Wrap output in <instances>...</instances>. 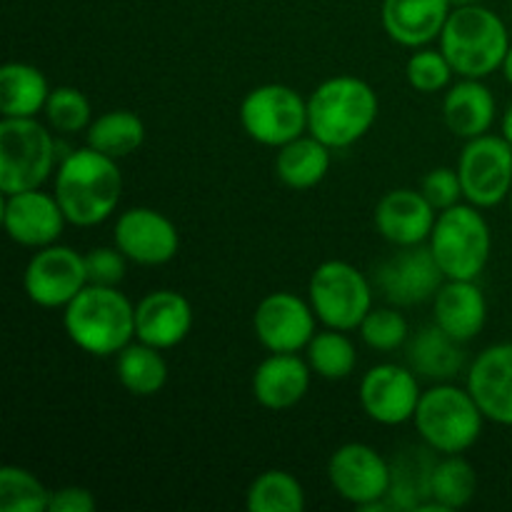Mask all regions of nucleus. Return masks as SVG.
I'll return each instance as SVG.
<instances>
[{
  "instance_id": "f257e3e1",
  "label": "nucleus",
  "mask_w": 512,
  "mask_h": 512,
  "mask_svg": "<svg viewBox=\"0 0 512 512\" xmlns=\"http://www.w3.org/2000/svg\"><path fill=\"white\" fill-rule=\"evenodd\" d=\"M53 195L75 228L105 223L123 198V173L118 160L90 145L73 150L55 173Z\"/></svg>"
},
{
  "instance_id": "f03ea898",
  "label": "nucleus",
  "mask_w": 512,
  "mask_h": 512,
  "mask_svg": "<svg viewBox=\"0 0 512 512\" xmlns=\"http://www.w3.org/2000/svg\"><path fill=\"white\" fill-rule=\"evenodd\" d=\"M380 113L373 85L355 75L328 78L308 98V133L330 150H345L370 133Z\"/></svg>"
},
{
  "instance_id": "7ed1b4c3",
  "label": "nucleus",
  "mask_w": 512,
  "mask_h": 512,
  "mask_svg": "<svg viewBox=\"0 0 512 512\" xmlns=\"http://www.w3.org/2000/svg\"><path fill=\"white\" fill-rule=\"evenodd\" d=\"M63 310L65 333L85 353L108 358L133 343L135 305L118 288L88 283Z\"/></svg>"
},
{
  "instance_id": "20e7f679",
  "label": "nucleus",
  "mask_w": 512,
  "mask_h": 512,
  "mask_svg": "<svg viewBox=\"0 0 512 512\" xmlns=\"http://www.w3.org/2000/svg\"><path fill=\"white\" fill-rule=\"evenodd\" d=\"M510 48V33L498 13L485 5L453 8L443 33L440 50L460 78H488L503 68Z\"/></svg>"
},
{
  "instance_id": "39448f33",
  "label": "nucleus",
  "mask_w": 512,
  "mask_h": 512,
  "mask_svg": "<svg viewBox=\"0 0 512 512\" xmlns=\"http://www.w3.org/2000/svg\"><path fill=\"white\" fill-rule=\"evenodd\" d=\"M413 423L430 450L440 455H463L483 435L485 415L468 388L440 383L425 390Z\"/></svg>"
},
{
  "instance_id": "423d86ee",
  "label": "nucleus",
  "mask_w": 512,
  "mask_h": 512,
  "mask_svg": "<svg viewBox=\"0 0 512 512\" xmlns=\"http://www.w3.org/2000/svg\"><path fill=\"white\" fill-rule=\"evenodd\" d=\"M445 280H478L493 250V233L473 203L453 205L438 213L428 240Z\"/></svg>"
},
{
  "instance_id": "0eeeda50",
  "label": "nucleus",
  "mask_w": 512,
  "mask_h": 512,
  "mask_svg": "<svg viewBox=\"0 0 512 512\" xmlns=\"http://www.w3.org/2000/svg\"><path fill=\"white\" fill-rule=\"evenodd\" d=\"M55 140L35 118L0 123V193L40 188L55 168Z\"/></svg>"
},
{
  "instance_id": "6e6552de",
  "label": "nucleus",
  "mask_w": 512,
  "mask_h": 512,
  "mask_svg": "<svg viewBox=\"0 0 512 512\" xmlns=\"http://www.w3.org/2000/svg\"><path fill=\"white\" fill-rule=\"evenodd\" d=\"M308 298L325 328L350 333L373 310V285L353 263L325 260L310 275Z\"/></svg>"
},
{
  "instance_id": "1a4fd4ad",
  "label": "nucleus",
  "mask_w": 512,
  "mask_h": 512,
  "mask_svg": "<svg viewBox=\"0 0 512 512\" xmlns=\"http://www.w3.org/2000/svg\"><path fill=\"white\" fill-rule=\"evenodd\" d=\"M240 125L255 143L283 148L308 130V100L290 85H258L240 103Z\"/></svg>"
},
{
  "instance_id": "9d476101",
  "label": "nucleus",
  "mask_w": 512,
  "mask_h": 512,
  "mask_svg": "<svg viewBox=\"0 0 512 512\" xmlns=\"http://www.w3.org/2000/svg\"><path fill=\"white\" fill-rule=\"evenodd\" d=\"M463 195L475 208H495L512 193V143L503 135H480L465 143L458 160Z\"/></svg>"
},
{
  "instance_id": "9b49d317",
  "label": "nucleus",
  "mask_w": 512,
  "mask_h": 512,
  "mask_svg": "<svg viewBox=\"0 0 512 512\" xmlns=\"http://www.w3.org/2000/svg\"><path fill=\"white\" fill-rule=\"evenodd\" d=\"M328 480L340 498L363 510L388 498L393 468L370 445L345 443L330 455Z\"/></svg>"
},
{
  "instance_id": "f8f14e48",
  "label": "nucleus",
  "mask_w": 512,
  "mask_h": 512,
  "mask_svg": "<svg viewBox=\"0 0 512 512\" xmlns=\"http://www.w3.org/2000/svg\"><path fill=\"white\" fill-rule=\"evenodd\" d=\"M85 285H88L85 255L68 245L53 243L40 248L25 265V295L40 308H65Z\"/></svg>"
},
{
  "instance_id": "ddd939ff",
  "label": "nucleus",
  "mask_w": 512,
  "mask_h": 512,
  "mask_svg": "<svg viewBox=\"0 0 512 512\" xmlns=\"http://www.w3.org/2000/svg\"><path fill=\"white\" fill-rule=\"evenodd\" d=\"M445 275L435 260L430 245L400 248L375 270V285L395 308H413V305L433 300Z\"/></svg>"
},
{
  "instance_id": "4468645a",
  "label": "nucleus",
  "mask_w": 512,
  "mask_h": 512,
  "mask_svg": "<svg viewBox=\"0 0 512 512\" xmlns=\"http://www.w3.org/2000/svg\"><path fill=\"white\" fill-rule=\"evenodd\" d=\"M318 323L310 300L295 293H270L260 300L253 315L255 338L270 353H300L308 348Z\"/></svg>"
},
{
  "instance_id": "2eb2a0df",
  "label": "nucleus",
  "mask_w": 512,
  "mask_h": 512,
  "mask_svg": "<svg viewBox=\"0 0 512 512\" xmlns=\"http://www.w3.org/2000/svg\"><path fill=\"white\" fill-rule=\"evenodd\" d=\"M358 398L370 420L380 425H403L415 418L423 393L413 370L380 363L363 375Z\"/></svg>"
},
{
  "instance_id": "dca6fc26",
  "label": "nucleus",
  "mask_w": 512,
  "mask_h": 512,
  "mask_svg": "<svg viewBox=\"0 0 512 512\" xmlns=\"http://www.w3.org/2000/svg\"><path fill=\"white\" fill-rule=\"evenodd\" d=\"M115 248L130 263L165 265L178 255L180 233L173 220L153 208H130L120 213L113 230Z\"/></svg>"
},
{
  "instance_id": "f3484780",
  "label": "nucleus",
  "mask_w": 512,
  "mask_h": 512,
  "mask_svg": "<svg viewBox=\"0 0 512 512\" xmlns=\"http://www.w3.org/2000/svg\"><path fill=\"white\" fill-rule=\"evenodd\" d=\"M65 218L55 195L43 193L40 188L23 193L3 195V225L13 243L23 248H48L58 243L63 235Z\"/></svg>"
},
{
  "instance_id": "a211bd4d",
  "label": "nucleus",
  "mask_w": 512,
  "mask_h": 512,
  "mask_svg": "<svg viewBox=\"0 0 512 512\" xmlns=\"http://www.w3.org/2000/svg\"><path fill=\"white\" fill-rule=\"evenodd\" d=\"M373 220L375 230L395 248H413L430 240L438 210L420 190L395 188L378 200Z\"/></svg>"
},
{
  "instance_id": "6ab92c4d",
  "label": "nucleus",
  "mask_w": 512,
  "mask_h": 512,
  "mask_svg": "<svg viewBox=\"0 0 512 512\" xmlns=\"http://www.w3.org/2000/svg\"><path fill=\"white\" fill-rule=\"evenodd\" d=\"M470 395L485 420L512 428V343H495L473 360L468 370Z\"/></svg>"
},
{
  "instance_id": "aec40b11",
  "label": "nucleus",
  "mask_w": 512,
  "mask_h": 512,
  "mask_svg": "<svg viewBox=\"0 0 512 512\" xmlns=\"http://www.w3.org/2000/svg\"><path fill=\"white\" fill-rule=\"evenodd\" d=\"M193 330V305L178 290H153L135 305V338L158 350L183 343Z\"/></svg>"
},
{
  "instance_id": "412c9836",
  "label": "nucleus",
  "mask_w": 512,
  "mask_h": 512,
  "mask_svg": "<svg viewBox=\"0 0 512 512\" xmlns=\"http://www.w3.org/2000/svg\"><path fill=\"white\" fill-rule=\"evenodd\" d=\"M450 13V0H383L380 20L390 40L418 50L440 38Z\"/></svg>"
},
{
  "instance_id": "4be33fe9",
  "label": "nucleus",
  "mask_w": 512,
  "mask_h": 512,
  "mask_svg": "<svg viewBox=\"0 0 512 512\" xmlns=\"http://www.w3.org/2000/svg\"><path fill=\"white\" fill-rule=\"evenodd\" d=\"M435 323L460 343H470L488 323V300L478 280H445L433 298Z\"/></svg>"
},
{
  "instance_id": "5701e85b",
  "label": "nucleus",
  "mask_w": 512,
  "mask_h": 512,
  "mask_svg": "<svg viewBox=\"0 0 512 512\" xmlns=\"http://www.w3.org/2000/svg\"><path fill=\"white\" fill-rule=\"evenodd\" d=\"M310 373L298 353H273L255 368L253 398L268 410L295 408L308 395Z\"/></svg>"
},
{
  "instance_id": "b1692460",
  "label": "nucleus",
  "mask_w": 512,
  "mask_h": 512,
  "mask_svg": "<svg viewBox=\"0 0 512 512\" xmlns=\"http://www.w3.org/2000/svg\"><path fill=\"white\" fill-rule=\"evenodd\" d=\"M498 115L495 95L483 80L463 78L445 93L443 120L455 138L473 140L490 133Z\"/></svg>"
},
{
  "instance_id": "393cba45",
  "label": "nucleus",
  "mask_w": 512,
  "mask_h": 512,
  "mask_svg": "<svg viewBox=\"0 0 512 512\" xmlns=\"http://www.w3.org/2000/svg\"><path fill=\"white\" fill-rule=\"evenodd\" d=\"M408 368L418 378L438 380V383H450L458 378L465 365L463 343L453 335L445 333L438 323L418 330L408 340Z\"/></svg>"
},
{
  "instance_id": "a878e982",
  "label": "nucleus",
  "mask_w": 512,
  "mask_h": 512,
  "mask_svg": "<svg viewBox=\"0 0 512 512\" xmlns=\"http://www.w3.org/2000/svg\"><path fill=\"white\" fill-rule=\"evenodd\" d=\"M50 85L43 70L30 63H8L0 70V113L3 118H35L48 103Z\"/></svg>"
},
{
  "instance_id": "bb28decb",
  "label": "nucleus",
  "mask_w": 512,
  "mask_h": 512,
  "mask_svg": "<svg viewBox=\"0 0 512 512\" xmlns=\"http://www.w3.org/2000/svg\"><path fill=\"white\" fill-rule=\"evenodd\" d=\"M330 170V148L315 135H300L278 148L275 173L293 190H310L323 183Z\"/></svg>"
},
{
  "instance_id": "cd10ccee",
  "label": "nucleus",
  "mask_w": 512,
  "mask_h": 512,
  "mask_svg": "<svg viewBox=\"0 0 512 512\" xmlns=\"http://www.w3.org/2000/svg\"><path fill=\"white\" fill-rule=\"evenodd\" d=\"M118 380L130 395L150 398L158 395L168 383V363L158 348L148 343H130L118 353Z\"/></svg>"
},
{
  "instance_id": "c85d7f7f",
  "label": "nucleus",
  "mask_w": 512,
  "mask_h": 512,
  "mask_svg": "<svg viewBox=\"0 0 512 512\" xmlns=\"http://www.w3.org/2000/svg\"><path fill=\"white\" fill-rule=\"evenodd\" d=\"M90 148L120 160L133 155L145 140V123L133 110H108L85 130Z\"/></svg>"
},
{
  "instance_id": "c756f323",
  "label": "nucleus",
  "mask_w": 512,
  "mask_h": 512,
  "mask_svg": "<svg viewBox=\"0 0 512 512\" xmlns=\"http://www.w3.org/2000/svg\"><path fill=\"white\" fill-rule=\"evenodd\" d=\"M478 493V473L463 455H445L430 470V498L445 510H460Z\"/></svg>"
},
{
  "instance_id": "7c9ffc66",
  "label": "nucleus",
  "mask_w": 512,
  "mask_h": 512,
  "mask_svg": "<svg viewBox=\"0 0 512 512\" xmlns=\"http://www.w3.org/2000/svg\"><path fill=\"white\" fill-rule=\"evenodd\" d=\"M245 505L250 512H300L305 508V490L293 473L265 470L250 483Z\"/></svg>"
},
{
  "instance_id": "2f4dec72",
  "label": "nucleus",
  "mask_w": 512,
  "mask_h": 512,
  "mask_svg": "<svg viewBox=\"0 0 512 512\" xmlns=\"http://www.w3.org/2000/svg\"><path fill=\"white\" fill-rule=\"evenodd\" d=\"M308 365L325 380H345L355 373L358 350L343 330H323L308 343Z\"/></svg>"
},
{
  "instance_id": "473e14b6",
  "label": "nucleus",
  "mask_w": 512,
  "mask_h": 512,
  "mask_svg": "<svg viewBox=\"0 0 512 512\" xmlns=\"http://www.w3.org/2000/svg\"><path fill=\"white\" fill-rule=\"evenodd\" d=\"M50 490L20 465L0 468V510L3 512H43L48 510Z\"/></svg>"
},
{
  "instance_id": "72a5a7b5",
  "label": "nucleus",
  "mask_w": 512,
  "mask_h": 512,
  "mask_svg": "<svg viewBox=\"0 0 512 512\" xmlns=\"http://www.w3.org/2000/svg\"><path fill=\"white\" fill-rule=\"evenodd\" d=\"M43 113L55 133H83V130H88L90 123H93L90 100L85 98V93H80L78 88H73V85H60V88L50 90Z\"/></svg>"
},
{
  "instance_id": "f704fd0d",
  "label": "nucleus",
  "mask_w": 512,
  "mask_h": 512,
  "mask_svg": "<svg viewBox=\"0 0 512 512\" xmlns=\"http://www.w3.org/2000/svg\"><path fill=\"white\" fill-rule=\"evenodd\" d=\"M360 338L375 353H393L408 343V320L398 308H373L360 323Z\"/></svg>"
},
{
  "instance_id": "c9c22d12",
  "label": "nucleus",
  "mask_w": 512,
  "mask_h": 512,
  "mask_svg": "<svg viewBox=\"0 0 512 512\" xmlns=\"http://www.w3.org/2000/svg\"><path fill=\"white\" fill-rule=\"evenodd\" d=\"M453 73V65L445 58L443 50L418 48L410 55L408 65H405V75H408L410 88L425 95L440 93V90L448 88Z\"/></svg>"
},
{
  "instance_id": "e433bc0d",
  "label": "nucleus",
  "mask_w": 512,
  "mask_h": 512,
  "mask_svg": "<svg viewBox=\"0 0 512 512\" xmlns=\"http://www.w3.org/2000/svg\"><path fill=\"white\" fill-rule=\"evenodd\" d=\"M420 193L428 198V203L433 205L438 213L453 208V205L460 203L463 195V183H460L458 168H435L430 170L428 175L420 183Z\"/></svg>"
},
{
  "instance_id": "4c0bfd02",
  "label": "nucleus",
  "mask_w": 512,
  "mask_h": 512,
  "mask_svg": "<svg viewBox=\"0 0 512 512\" xmlns=\"http://www.w3.org/2000/svg\"><path fill=\"white\" fill-rule=\"evenodd\" d=\"M125 258L118 248H93L85 253V270H88V283L110 285L118 288L120 280L125 278Z\"/></svg>"
},
{
  "instance_id": "58836bf2",
  "label": "nucleus",
  "mask_w": 512,
  "mask_h": 512,
  "mask_svg": "<svg viewBox=\"0 0 512 512\" xmlns=\"http://www.w3.org/2000/svg\"><path fill=\"white\" fill-rule=\"evenodd\" d=\"M95 498L90 490L80 485H68V488L50 490L48 512H93Z\"/></svg>"
},
{
  "instance_id": "ea45409f",
  "label": "nucleus",
  "mask_w": 512,
  "mask_h": 512,
  "mask_svg": "<svg viewBox=\"0 0 512 512\" xmlns=\"http://www.w3.org/2000/svg\"><path fill=\"white\" fill-rule=\"evenodd\" d=\"M500 133H503V138L512 143V103L505 108L503 113V120H500Z\"/></svg>"
},
{
  "instance_id": "a19ab883",
  "label": "nucleus",
  "mask_w": 512,
  "mask_h": 512,
  "mask_svg": "<svg viewBox=\"0 0 512 512\" xmlns=\"http://www.w3.org/2000/svg\"><path fill=\"white\" fill-rule=\"evenodd\" d=\"M503 75H505V80H508V83L512 85V43H510V48H508V53H505V60H503Z\"/></svg>"
},
{
  "instance_id": "79ce46f5",
  "label": "nucleus",
  "mask_w": 512,
  "mask_h": 512,
  "mask_svg": "<svg viewBox=\"0 0 512 512\" xmlns=\"http://www.w3.org/2000/svg\"><path fill=\"white\" fill-rule=\"evenodd\" d=\"M453 3V8H463V5H478L480 0H450Z\"/></svg>"
},
{
  "instance_id": "37998d69",
  "label": "nucleus",
  "mask_w": 512,
  "mask_h": 512,
  "mask_svg": "<svg viewBox=\"0 0 512 512\" xmlns=\"http://www.w3.org/2000/svg\"><path fill=\"white\" fill-rule=\"evenodd\" d=\"M508 200H510V208H512V193H510V198H508Z\"/></svg>"
}]
</instances>
